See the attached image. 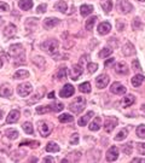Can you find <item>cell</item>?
Listing matches in <instances>:
<instances>
[{
  "label": "cell",
  "mask_w": 145,
  "mask_h": 163,
  "mask_svg": "<svg viewBox=\"0 0 145 163\" xmlns=\"http://www.w3.org/2000/svg\"><path fill=\"white\" fill-rule=\"evenodd\" d=\"M79 89L82 92V93H89L91 92V84L89 82H84L79 86Z\"/></svg>",
  "instance_id": "34"
},
{
  "label": "cell",
  "mask_w": 145,
  "mask_h": 163,
  "mask_svg": "<svg viewBox=\"0 0 145 163\" xmlns=\"http://www.w3.org/2000/svg\"><path fill=\"white\" fill-rule=\"evenodd\" d=\"M132 25H133V29H138L139 27H142V23L139 21V18H135L133 21V23H132Z\"/></svg>",
  "instance_id": "48"
},
{
  "label": "cell",
  "mask_w": 145,
  "mask_h": 163,
  "mask_svg": "<svg viewBox=\"0 0 145 163\" xmlns=\"http://www.w3.org/2000/svg\"><path fill=\"white\" fill-rule=\"evenodd\" d=\"M32 91H33V87H32L30 84H22V85H18V86H17V93H18V96H21V97L29 96V94L32 93Z\"/></svg>",
  "instance_id": "4"
},
{
  "label": "cell",
  "mask_w": 145,
  "mask_h": 163,
  "mask_svg": "<svg viewBox=\"0 0 145 163\" xmlns=\"http://www.w3.org/2000/svg\"><path fill=\"white\" fill-rule=\"evenodd\" d=\"M58 47H59V43H58L56 39H50V40H47V41H45L43 43V48L46 52H48L51 54L56 53L58 51Z\"/></svg>",
  "instance_id": "2"
},
{
  "label": "cell",
  "mask_w": 145,
  "mask_h": 163,
  "mask_svg": "<svg viewBox=\"0 0 145 163\" xmlns=\"http://www.w3.org/2000/svg\"><path fill=\"white\" fill-rule=\"evenodd\" d=\"M93 115H94V112H93V111H88L85 116H82L81 119H79V121H78L79 126H86V125H87V122L91 120V117H92Z\"/></svg>",
  "instance_id": "20"
},
{
  "label": "cell",
  "mask_w": 145,
  "mask_h": 163,
  "mask_svg": "<svg viewBox=\"0 0 145 163\" xmlns=\"http://www.w3.org/2000/svg\"><path fill=\"white\" fill-rule=\"evenodd\" d=\"M18 6H20V9H22L24 11L30 10L33 7V0H20Z\"/></svg>",
  "instance_id": "17"
},
{
  "label": "cell",
  "mask_w": 145,
  "mask_h": 163,
  "mask_svg": "<svg viewBox=\"0 0 145 163\" xmlns=\"http://www.w3.org/2000/svg\"><path fill=\"white\" fill-rule=\"evenodd\" d=\"M137 149H138V151L140 152L142 155H145V143L137 144Z\"/></svg>",
  "instance_id": "46"
},
{
  "label": "cell",
  "mask_w": 145,
  "mask_h": 163,
  "mask_svg": "<svg viewBox=\"0 0 145 163\" xmlns=\"http://www.w3.org/2000/svg\"><path fill=\"white\" fill-rule=\"evenodd\" d=\"M122 151L123 153H126V155H131V152H132V145H131V144H127L126 146L122 147Z\"/></svg>",
  "instance_id": "44"
},
{
  "label": "cell",
  "mask_w": 145,
  "mask_h": 163,
  "mask_svg": "<svg viewBox=\"0 0 145 163\" xmlns=\"http://www.w3.org/2000/svg\"><path fill=\"white\" fill-rule=\"evenodd\" d=\"M132 65H133V69L135 70H142V66H140V64H139V61L138 59H135V61H133V63H132Z\"/></svg>",
  "instance_id": "49"
},
{
  "label": "cell",
  "mask_w": 145,
  "mask_h": 163,
  "mask_svg": "<svg viewBox=\"0 0 145 163\" xmlns=\"http://www.w3.org/2000/svg\"><path fill=\"white\" fill-rule=\"evenodd\" d=\"M86 106V99L84 97H78L70 105H69V110L74 114H80Z\"/></svg>",
  "instance_id": "1"
},
{
  "label": "cell",
  "mask_w": 145,
  "mask_h": 163,
  "mask_svg": "<svg viewBox=\"0 0 145 163\" xmlns=\"http://www.w3.org/2000/svg\"><path fill=\"white\" fill-rule=\"evenodd\" d=\"M110 91L114 94H125L126 93V87L120 82H114L111 87H110Z\"/></svg>",
  "instance_id": "11"
},
{
  "label": "cell",
  "mask_w": 145,
  "mask_h": 163,
  "mask_svg": "<svg viewBox=\"0 0 145 163\" xmlns=\"http://www.w3.org/2000/svg\"><path fill=\"white\" fill-rule=\"evenodd\" d=\"M122 52L125 56H132V54H134V52H135L134 46L131 43H126L125 45H123Z\"/></svg>",
  "instance_id": "19"
},
{
  "label": "cell",
  "mask_w": 145,
  "mask_h": 163,
  "mask_svg": "<svg viewBox=\"0 0 145 163\" xmlns=\"http://www.w3.org/2000/svg\"><path fill=\"white\" fill-rule=\"evenodd\" d=\"M0 24H1V17H0Z\"/></svg>",
  "instance_id": "57"
},
{
  "label": "cell",
  "mask_w": 145,
  "mask_h": 163,
  "mask_svg": "<svg viewBox=\"0 0 145 163\" xmlns=\"http://www.w3.org/2000/svg\"><path fill=\"white\" fill-rule=\"evenodd\" d=\"M108 84H109V76L105 75V74H102V75H99L96 79V85H97V87L99 89L105 88L108 86Z\"/></svg>",
  "instance_id": "7"
},
{
  "label": "cell",
  "mask_w": 145,
  "mask_h": 163,
  "mask_svg": "<svg viewBox=\"0 0 145 163\" xmlns=\"http://www.w3.org/2000/svg\"><path fill=\"white\" fill-rule=\"evenodd\" d=\"M114 63H115V59H114V58H109L108 61H105V63H104V65H105V66L108 68V66H110V65L114 64Z\"/></svg>",
  "instance_id": "50"
},
{
  "label": "cell",
  "mask_w": 145,
  "mask_h": 163,
  "mask_svg": "<svg viewBox=\"0 0 145 163\" xmlns=\"http://www.w3.org/2000/svg\"><path fill=\"white\" fill-rule=\"evenodd\" d=\"M69 143H70V145H76L79 143V134H73L71 135V138H70V140H69Z\"/></svg>",
  "instance_id": "43"
},
{
  "label": "cell",
  "mask_w": 145,
  "mask_h": 163,
  "mask_svg": "<svg viewBox=\"0 0 145 163\" xmlns=\"http://www.w3.org/2000/svg\"><path fill=\"white\" fill-rule=\"evenodd\" d=\"M30 146V147H33V149H35V147H38L40 144L38 143V141H35V140H24L22 141L21 144H20V146Z\"/></svg>",
  "instance_id": "33"
},
{
  "label": "cell",
  "mask_w": 145,
  "mask_h": 163,
  "mask_svg": "<svg viewBox=\"0 0 145 163\" xmlns=\"http://www.w3.org/2000/svg\"><path fill=\"white\" fill-rule=\"evenodd\" d=\"M101 123H102V119L101 117H96V119L93 120V122L89 125V130H92V132H96V130H98L101 128Z\"/></svg>",
  "instance_id": "21"
},
{
  "label": "cell",
  "mask_w": 145,
  "mask_h": 163,
  "mask_svg": "<svg viewBox=\"0 0 145 163\" xmlns=\"http://www.w3.org/2000/svg\"><path fill=\"white\" fill-rule=\"evenodd\" d=\"M138 1H140V2H143V1H145V0H138Z\"/></svg>",
  "instance_id": "56"
},
{
  "label": "cell",
  "mask_w": 145,
  "mask_h": 163,
  "mask_svg": "<svg viewBox=\"0 0 145 163\" xmlns=\"http://www.w3.org/2000/svg\"><path fill=\"white\" fill-rule=\"evenodd\" d=\"M97 69H98V64H96V63H88L87 64V70H88L91 74H93Z\"/></svg>",
  "instance_id": "42"
},
{
  "label": "cell",
  "mask_w": 145,
  "mask_h": 163,
  "mask_svg": "<svg viewBox=\"0 0 145 163\" xmlns=\"http://www.w3.org/2000/svg\"><path fill=\"white\" fill-rule=\"evenodd\" d=\"M38 128H39L40 135H43L44 138L45 137H48L50 133H51V126H50L47 122H45V121L38 122Z\"/></svg>",
  "instance_id": "5"
},
{
  "label": "cell",
  "mask_w": 145,
  "mask_h": 163,
  "mask_svg": "<svg viewBox=\"0 0 145 163\" xmlns=\"http://www.w3.org/2000/svg\"><path fill=\"white\" fill-rule=\"evenodd\" d=\"M112 53V50L110 47H105V48H103L101 52H99V58H106L108 56H110Z\"/></svg>",
  "instance_id": "35"
},
{
  "label": "cell",
  "mask_w": 145,
  "mask_h": 163,
  "mask_svg": "<svg viewBox=\"0 0 145 163\" xmlns=\"http://www.w3.org/2000/svg\"><path fill=\"white\" fill-rule=\"evenodd\" d=\"M117 123H119V121H117L116 117H108V119L105 120V123H104L105 132H108V133L112 132V129L117 126Z\"/></svg>",
  "instance_id": "6"
},
{
  "label": "cell",
  "mask_w": 145,
  "mask_h": 163,
  "mask_svg": "<svg viewBox=\"0 0 145 163\" xmlns=\"http://www.w3.org/2000/svg\"><path fill=\"white\" fill-rule=\"evenodd\" d=\"M9 10H10V6H9V4L0 1V11H9Z\"/></svg>",
  "instance_id": "47"
},
{
  "label": "cell",
  "mask_w": 145,
  "mask_h": 163,
  "mask_svg": "<svg viewBox=\"0 0 145 163\" xmlns=\"http://www.w3.org/2000/svg\"><path fill=\"white\" fill-rule=\"evenodd\" d=\"M137 135L139 137V138H142V139H145V126L144 125H140V126H138V128H137Z\"/></svg>",
  "instance_id": "37"
},
{
  "label": "cell",
  "mask_w": 145,
  "mask_h": 163,
  "mask_svg": "<svg viewBox=\"0 0 145 163\" xmlns=\"http://www.w3.org/2000/svg\"><path fill=\"white\" fill-rule=\"evenodd\" d=\"M82 74V68L80 66L79 64H74L73 65V68H71V70L69 71V76H70V79L71 80H78L79 77L81 76Z\"/></svg>",
  "instance_id": "9"
},
{
  "label": "cell",
  "mask_w": 145,
  "mask_h": 163,
  "mask_svg": "<svg viewBox=\"0 0 145 163\" xmlns=\"http://www.w3.org/2000/svg\"><path fill=\"white\" fill-rule=\"evenodd\" d=\"M102 7L105 12H110L112 9V1L111 0H106V2H103L102 4Z\"/></svg>",
  "instance_id": "40"
},
{
  "label": "cell",
  "mask_w": 145,
  "mask_h": 163,
  "mask_svg": "<svg viewBox=\"0 0 145 163\" xmlns=\"http://www.w3.org/2000/svg\"><path fill=\"white\" fill-rule=\"evenodd\" d=\"M48 98H51V99H52V98H55V92H51V93L48 94Z\"/></svg>",
  "instance_id": "53"
},
{
  "label": "cell",
  "mask_w": 145,
  "mask_h": 163,
  "mask_svg": "<svg viewBox=\"0 0 145 163\" xmlns=\"http://www.w3.org/2000/svg\"><path fill=\"white\" fill-rule=\"evenodd\" d=\"M50 111H52V109H51L50 105L48 106H38L36 108V112L38 114H45V112H50Z\"/></svg>",
  "instance_id": "41"
},
{
  "label": "cell",
  "mask_w": 145,
  "mask_h": 163,
  "mask_svg": "<svg viewBox=\"0 0 145 163\" xmlns=\"http://www.w3.org/2000/svg\"><path fill=\"white\" fill-rule=\"evenodd\" d=\"M117 9L121 13H129L133 10V5L128 0H119L117 1Z\"/></svg>",
  "instance_id": "3"
},
{
  "label": "cell",
  "mask_w": 145,
  "mask_h": 163,
  "mask_svg": "<svg viewBox=\"0 0 145 163\" xmlns=\"http://www.w3.org/2000/svg\"><path fill=\"white\" fill-rule=\"evenodd\" d=\"M18 132L16 129H7L6 130V137L9 138V139H11V140H15V139H17L18 138Z\"/></svg>",
  "instance_id": "31"
},
{
  "label": "cell",
  "mask_w": 145,
  "mask_h": 163,
  "mask_svg": "<svg viewBox=\"0 0 145 163\" xmlns=\"http://www.w3.org/2000/svg\"><path fill=\"white\" fill-rule=\"evenodd\" d=\"M18 119H20V111L18 110H11L9 112V116L6 119V122L7 123H15V122L18 121Z\"/></svg>",
  "instance_id": "15"
},
{
  "label": "cell",
  "mask_w": 145,
  "mask_h": 163,
  "mask_svg": "<svg viewBox=\"0 0 145 163\" xmlns=\"http://www.w3.org/2000/svg\"><path fill=\"white\" fill-rule=\"evenodd\" d=\"M142 112H143V114L145 115V104H144V105H142Z\"/></svg>",
  "instance_id": "54"
},
{
  "label": "cell",
  "mask_w": 145,
  "mask_h": 163,
  "mask_svg": "<svg viewBox=\"0 0 145 163\" xmlns=\"http://www.w3.org/2000/svg\"><path fill=\"white\" fill-rule=\"evenodd\" d=\"M2 115H4V112H2V111H1V110H0V120L2 119Z\"/></svg>",
  "instance_id": "55"
},
{
  "label": "cell",
  "mask_w": 145,
  "mask_h": 163,
  "mask_svg": "<svg viewBox=\"0 0 145 163\" xmlns=\"http://www.w3.org/2000/svg\"><path fill=\"white\" fill-rule=\"evenodd\" d=\"M22 127H23V129H24V132H25L27 134H33L34 129H33V125H32V123L25 122Z\"/></svg>",
  "instance_id": "39"
},
{
  "label": "cell",
  "mask_w": 145,
  "mask_h": 163,
  "mask_svg": "<svg viewBox=\"0 0 145 163\" xmlns=\"http://www.w3.org/2000/svg\"><path fill=\"white\" fill-rule=\"evenodd\" d=\"M98 33L101 34V35H105V34H108V33L110 32V29H111V25H110V23L109 22H102L101 24L98 25Z\"/></svg>",
  "instance_id": "14"
},
{
  "label": "cell",
  "mask_w": 145,
  "mask_h": 163,
  "mask_svg": "<svg viewBox=\"0 0 145 163\" xmlns=\"http://www.w3.org/2000/svg\"><path fill=\"white\" fill-rule=\"evenodd\" d=\"M119 157V149L116 146H111L108 151H106V161L109 162H114L116 161Z\"/></svg>",
  "instance_id": "10"
},
{
  "label": "cell",
  "mask_w": 145,
  "mask_h": 163,
  "mask_svg": "<svg viewBox=\"0 0 145 163\" xmlns=\"http://www.w3.org/2000/svg\"><path fill=\"white\" fill-rule=\"evenodd\" d=\"M145 80L144 75H142V74H139V75H135L132 77V85L134 87H139L142 84H143V81Z\"/></svg>",
  "instance_id": "23"
},
{
  "label": "cell",
  "mask_w": 145,
  "mask_h": 163,
  "mask_svg": "<svg viewBox=\"0 0 145 163\" xmlns=\"http://www.w3.org/2000/svg\"><path fill=\"white\" fill-rule=\"evenodd\" d=\"M127 134H128V130L127 129H121L116 135H115V140L116 141H121L123 139H126V137H127Z\"/></svg>",
  "instance_id": "29"
},
{
  "label": "cell",
  "mask_w": 145,
  "mask_h": 163,
  "mask_svg": "<svg viewBox=\"0 0 145 163\" xmlns=\"http://www.w3.org/2000/svg\"><path fill=\"white\" fill-rule=\"evenodd\" d=\"M74 92H75L74 87L71 86L70 84H67L66 86L61 89V92H59V96H61L62 98H69V97H71V96L74 94Z\"/></svg>",
  "instance_id": "8"
},
{
  "label": "cell",
  "mask_w": 145,
  "mask_h": 163,
  "mask_svg": "<svg viewBox=\"0 0 145 163\" xmlns=\"http://www.w3.org/2000/svg\"><path fill=\"white\" fill-rule=\"evenodd\" d=\"M55 7H56V9H57L58 11L63 12V13H64V12H66V11L68 10V5H67V2H66L64 0H62V1H59V2H57L56 6H55Z\"/></svg>",
  "instance_id": "30"
},
{
  "label": "cell",
  "mask_w": 145,
  "mask_h": 163,
  "mask_svg": "<svg viewBox=\"0 0 145 163\" xmlns=\"http://www.w3.org/2000/svg\"><path fill=\"white\" fill-rule=\"evenodd\" d=\"M17 32V29H16V27L13 25V24H9L5 29H4V34H5V36H7V38H10V36H13Z\"/></svg>",
  "instance_id": "22"
},
{
  "label": "cell",
  "mask_w": 145,
  "mask_h": 163,
  "mask_svg": "<svg viewBox=\"0 0 145 163\" xmlns=\"http://www.w3.org/2000/svg\"><path fill=\"white\" fill-rule=\"evenodd\" d=\"M67 73H68V70H67V68H62L58 73H57V79L61 81V80H64L66 77H67Z\"/></svg>",
  "instance_id": "38"
},
{
  "label": "cell",
  "mask_w": 145,
  "mask_h": 163,
  "mask_svg": "<svg viewBox=\"0 0 145 163\" xmlns=\"http://www.w3.org/2000/svg\"><path fill=\"white\" fill-rule=\"evenodd\" d=\"M0 96L4 98H9L12 96V89L9 85H4L0 87Z\"/></svg>",
  "instance_id": "18"
},
{
  "label": "cell",
  "mask_w": 145,
  "mask_h": 163,
  "mask_svg": "<svg viewBox=\"0 0 145 163\" xmlns=\"http://www.w3.org/2000/svg\"><path fill=\"white\" fill-rule=\"evenodd\" d=\"M28 76H29V73H28L27 70H22V69H21V70H18V71L15 73L13 79H17V80H18V79H27Z\"/></svg>",
  "instance_id": "28"
},
{
  "label": "cell",
  "mask_w": 145,
  "mask_h": 163,
  "mask_svg": "<svg viewBox=\"0 0 145 163\" xmlns=\"http://www.w3.org/2000/svg\"><path fill=\"white\" fill-rule=\"evenodd\" d=\"M59 122H62V123H66V122H73L74 121V117L71 116V115H69V114H63V115H61L59 117Z\"/></svg>",
  "instance_id": "32"
},
{
  "label": "cell",
  "mask_w": 145,
  "mask_h": 163,
  "mask_svg": "<svg viewBox=\"0 0 145 163\" xmlns=\"http://www.w3.org/2000/svg\"><path fill=\"white\" fill-rule=\"evenodd\" d=\"M59 150H61V149H59L58 144L53 143V141H50V143L46 145V151L47 152H58Z\"/></svg>",
  "instance_id": "26"
},
{
  "label": "cell",
  "mask_w": 145,
  "mask_h": 163,
  "mask_svg": "<svg viewBox=\"0 0 145 163\" xmlns=\"http://www.w3.org/2000/svg\"><path fill=\"white\" fill-rule=\"evenodd\" d=\"M50 106H51V109H52V111H56V112H59V111H62V110L64 109V105H63L62 103H58V102L53 103V104H51Z\"/></svg>",
  "instance_id": "36"
},
{
  "label": "cell",
  "mask_w": 145,
  "mask_h": 163,
  "mask_svg": "<svg viewBox=\"0 0 145 163\" xmlns=\"http://www.w3.org/2000/svg\"><path fill=\"white\" fill-rule=\"evenodd\" d=\"M46 9H47V5L46 4H41V5H39L36 7V12L38 13H44V12H46Z\"/></svg>",
  "instance_id": "45"
},
{
  "label": "cell",
  "mask_w": 145,
  "mask_h": 163,
  "mask_svg": "<svg viewBox=\"0 0 145 163\" xmlns=\"http://www.w3.org/2000/svg\"><path fill=\"white\" fill-rule=\"evenodd\" d=\"M20 52H24L22 45L16 43V45H11V46H10V50H9L10 56H12V57H18V56H20Z\"/></svg>",
  "instance_id": "13"
},
{
  "label": "cell",
  "mask_w": 145,
  "mask_h": 163,
  "mask_svg": "<svg viewBox=\"0 0 145 163\" xmlns=\"http://www.w3.org/2000/svg\"><path fill=\"white\" fill-rule=\"evenodd\" d=\"M132 162H134V163H135V162H143V163H144L145 160H144V158H133V160H132Z\"/></svg>",
  "instance_id": "52"
},
{
  "label": "cell",
  "mask_w": 145,
  "mask_h": 163,
  "mask_svg": "<svg viewBox=\"0 0 145 163\" xmlns=\"http://www.w3.org/2000/svg\"><path fill=\"white\" fill-rule=\"evenodd\" d=\"M96 21H97V17H96V16L91 17V18H88V20L86 21V24H85V27H86V29H87L88 32L93 30V25H94Z\"/></svg>",
  "instance_id": "27"
},
{
  "label": "cell",
  "mask_w": 145,
  "mask_h": 163,
  "mask_svg": "<svg viewBox=\"0 0 145 163\" xmlns=\"http://www.w3.org/2000/svg\"><path fill=\"white\" fill-rule=\"evenodd\" d=\"M58 23H59V20H58V18H55V17L46 18V20L44 21V27L46 28V29H51V28L56 27Z\"/></svg>",
  "instance_id": "16"
},
{
  "label": "cell",
  "mask_w": 145,
  "mask_h": 163,
  "mask_svg": "<svg viewBox=\"0 0 145 163\" xmlns=\"http://www.w3.org/2000/svg\"><path fill=\"white\" fill-rule=\"evenodd\" d=\"M44 162H55V160H53L52 157H45Z\"/></svg>",
  "instance_id": "51"
},
{
  "label": "cell",
  "mask_w": 145,
  "mask_h": 163,
  "mask_svg": "<svg viewBox=\"0 0 145 163\" xmlns=\"http://www.w3.org/2000/svg\"><path fill=\"white\" fill-rule=\"evenodd\" d=\"M134 102H135V98H134V96H132V94H128V96H126V97L122 99V105L125 106V108H127V106H131Z\"/></svg>",
  "instance_id": "24"
},
{
  "label": "cell",
  "mask_w": 145,
  "mask_h": 163,
  "mask_svg": "<svg viewBox=\"0 0 145 163\" xmlns=\"http://www.w3.org/2000/svg\"><path fill=\"white\" fill-rule=\"evenodd\" d=\"M115 73L116 74H120V75H126L128 74V68H127V64L125 62H120L115 65Z\"/></svg>",
  "instance_id": "12"
},
{
  "label": "cell",
  "mask_w": 145,
  "mask_h": 163,
  "mask_svg": "<svg viewBox=\"0 0 145 163\" xmlns=\"http://www.w3.org/2000/svg\"><path fill=\"white\" fill-rule=\"evenodd\" d=\"M80 12H81L82 16H88V15H91L93 12V6H91V5H82L80 7Z\"/></svg>",
  "instance_id": "25"
}]
</instances>
